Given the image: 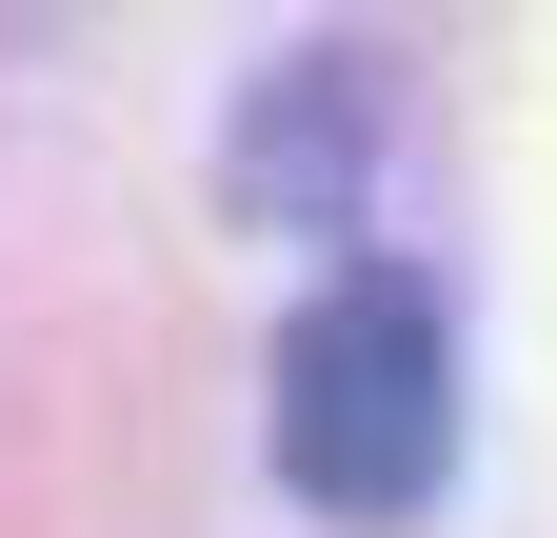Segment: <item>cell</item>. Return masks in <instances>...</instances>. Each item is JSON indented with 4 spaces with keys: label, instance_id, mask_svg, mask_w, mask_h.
Wrapping results in <instances>:
<instances>
[{
    "label": "cell",
    "instance_id": "6da1fadb",
    "mask_svg": "<svg viewBox=\"0 0 557 538\" xmlns=\"http://www.w3.org/2000/svg\"><path fill=\"white\" fill-rule=\"evenodd\" d=\"M278 479H299L319 518H418L458 458V340L438 299L398 280V259H338V280L278 319Z\"/></svg>",
    "mask_w": 557,
    "mask_h": 538
}]
</instances>
